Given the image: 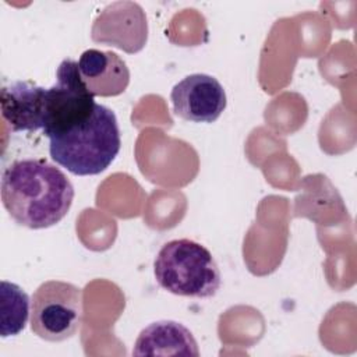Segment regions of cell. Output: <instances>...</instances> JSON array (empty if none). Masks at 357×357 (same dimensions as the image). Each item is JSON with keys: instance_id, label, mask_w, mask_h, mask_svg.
Listing matches in <instances>:
<instances>
[{"instance_id": "11", "label": "cell", "mask_w": 357, "mask_h": 357, "mask_svg": "<svg viewBox=\"0 0 357 357\" xmlns=\"http://www.w3.org/2000/svg\"><path fill=\"white\" fill-rule=\"evenodd\" d=\"M0 335L15 336L24 331L29 315V297L15 283L1 280L0 283Z\"/></svg>"}, {"instance_id": "2", "label": "cell", "mask_w": 357, "mask_h": 357, "mask_svg": "<svg viewBox=\"0 0 357 357\" xmlns=\"http://www.w3.org/2000/svg\"><path fill=\"white\" fill-rule=\"evenodd\" d=\"M47 139L50 158L75 176L102 173L116 159L121 146L114 112L99 103L85 121Z\"/></svg>"}, {"instance_id": "6", "label": "cell", "mask_w": 357, "mask_h": 357, "mask_svg": "<svg viewBox=\"0 0 357 357\" xmlns=\"http://www.w3.org/2000/svg\"><path fill=\"white\" fill-rule=\"evenodd\" d=\"M91 38L96 43L114 46L130 54L142 50L148 40L144 8L127 0L107 4L93 20Z\"/></svg>"}, {"instance_id": "1", "label": "cell", "mask_w": 357, "mask_h": 357, "mask_svg": "<svg viewBox=\"0 0 357 357\" xmlns=\"http://www.w3.org/2000/svg\"><path fill=\"white\" fill-rule=\"evenodd\" d=\"M73 199L71 181L45 159L15 160L3 170V206L24 227L54 226L68 213Z\"/></svg>"}, {"instance_id": "7", "label": "cell", "mask_w": 357, "mask_h": 357, "mask_svg": "<svg viewBox=\"0 0 357 357\" xmlns=\"http://www.w3.org/2000/svg\"><path fill=\"white\" fill-rule=\"evenodd\" d=\"M170 100L176 116L192 123H212L226 109V92L222 84L208 74H190L177 82Z\"/></svg>"}, {"instance_id": "5", "label": "cell", "mask_w": 357, "mask_h": 357, "mask_svg": "<svg viewBox=\"0 0 357 357\" xmlns=\"http://www.w3.org/2000/svg\"><path fill=\"white\" fill-rule=\"evenodd\" d=\"M95 96L88 91L78 73V63L64 59L56 71V82L46 88L43 135H59L85 121L95 110Z\"/></svg>"}, {"instance_id": "8", "label": "cell", "mask_w": 357, "mask_h": 357, "mask_svg": "<svg viewBox=\"0 0 357 357\" xmlns=\"http://www.w3.org/2000/svg\"><path fill=\"white\" fill-rule=\"evenodd\" d=\"M46 88L32 81H11L1 86V116L13 132L43 128Z\"/></svg>"}, {"instance_id": "4", "label": "cell", "mask_w": 357, "mask_h": 357, "mask_svg": "<svg viewBox=\"0 0 357 357\" xmlns=\"http://www.w3.org/2000/svg\"><path fill=\"white\" fill-rule=\"evenodd\" d=\"M82 322L81 287L61 280L43 282L31 301V329L47 342L73 337Z\"/></svg>"}, {"instance_id": "9", "label": "cell", "mask_w": 357, "mask_h": 357, "mask_svg": "<svg viewBox=\"0 0 357 357\" xmlns=\"http://www.w3.org/2000/svg\"><path fill=\"white\" fill-rule=\"evenodd\" d=\"M77 63L81 79L93 96L121 95L130 84V70L114 52L86 49Z\"/></svg>"}, {"instance_id": "10", "label": "cell", "mask_w": 357, "mask_h": 357, "mask_svg": "<svg viewBox=\"0 0 357 357\" xmlns=\"http://www.w3.org/2000/svg\"><path fill=\"white\" fill-rule=\"evenodd\" d=\"M132 356H199L198 344L184 325L158 321L144 328L132 349Z\"/></svg>"}, {"instance_id": "3", "label": "cell", "mask_w": 357, "mask_h": 357, "mask_svg": "<svg viewBox=\"0 0 357 357\" xmlns=\"http://www.w3.org/2000/svg\"><path fill=\"white\" fill-rule=\"evenodd\" d=\"M153 275L162 289L176 296L209 298L220 287V272L211 251L190 238L163 244L153 262Z\"/></svg>"}]
</instances>
